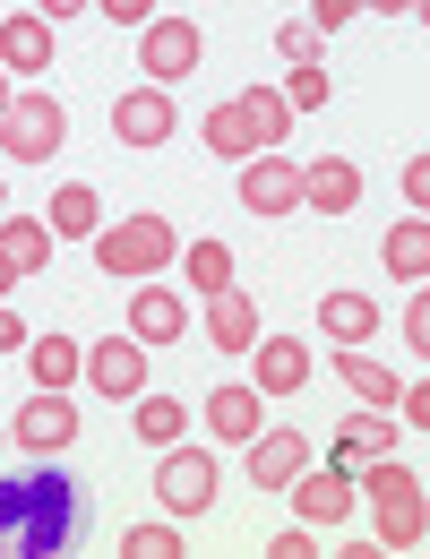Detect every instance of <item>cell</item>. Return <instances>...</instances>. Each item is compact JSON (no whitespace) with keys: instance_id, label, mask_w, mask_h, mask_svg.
<instances>
[{"instance_id":"cell-12","label":"cell","mask_w":430,"mask_h":559,"mask_svg":"<svg viewBox=\"0 0 430 559\" xmlns=\"http://www.w3.org/2000/svg\"><path fill=\"white\" fill-rule=\"evenodd\" d=\"M285 490H292V508H301V525H345V516L361 508V490H354L345 465H327V474H310V465H301Z\"/></svg>"},{"instance_id":"cell-19","label":"cell","mask_w":430,"mask_h":559,"mask_svg":"<svg viewBox=\"0 0 430 559\" xmlns=\"http://www.w3.org/2000/svg\"><path fill=\"white\" fill-rule=\"evenodd\" d=\"M95 224H104V199H95L86 181H61V190L44 199V233H52V241H86Z\"/></svg>"},{"instance_id":"cell-33","label":"cell","mask_w":430,"mask_h":559,"mask_svg":"<svg viewBox=\"0 0 430 559\" xmlns=\"http://www.w3.org/2000/svg\"><path fill=\"white\" fill-rule=\"evenodd\" d=\"M319 551V525H285L276 543H267V559H310Z\"/></svg>"},{"instance_id":"cell-35","label":"cell","mask_w":430,"mask_h":559,"mask_svg":"<svg viewBox=\"0 0 430 559\" xmlns=\"http://www.w3.org/2000/svg\"><path fill=\"white\" fill-rule=\"evenodd\" d=\"M95 9H104L112 26H146V17H155V0H95Z\"/></svg>"},{"instance_id":"cell-42","label":"cell","mask_w":430,"mask_h":559,"mask_svg":"<svg viewBox=\"0 0 430 559\" xmlns=\"http://www.w3.org/2000/svg\"><path fill=\"white\" fill-rule=\"evenodd\" d=\"M9 95H17V86H9V70H0V112H9Z\"/></svg>"},{"instance_id":"cell-41","label":"cell","mask_w":430,"mask_h":559,"mask_svg":"<svg viewBox=\"0 0 430 559\" xmlns=\"http://www.w3.org/2000/svg\"><path fill=\"white\" fill-rule=\"evenodd\" d=\"M17 284H26V276H17V267H9V259H0V301H9V293H17Z\"/></svg>"},{"instance_id":"cell-16","label":"cell","mask_w":430,"mask_h":559,"mask_svg":"<svg viewBox=\"0 0 430 559\" xmlns=\"http://www.w3.org/2000/svg\"><path fill=\"white\" fill-rule=\"evenodd\" d=\"M361 199V164L354 155H319V164H301V207L310 215H345Z\"/></svg>"},{"instance_id":"cell-27","label":"cell","mask_w":430,"mask_h":559,"mask_svg":"<svg viewBox=\"0 0 430 559\" xmlns=\"http://www.w3.org/2000/svg\"><path fill=\"white\" fill-rule=\"evenodd\" d=\"M77 353H86V345H70V336H26V370H35V388H70V379H77Z\"/></svg>"},{"instance_id":"cell-37","label":"cell","mask_w":430,"mask_h":559,"mask_svg":"<svg viewBox=\"0 0 430 559\" xmlns=\"http://www.w3.org/2000/svg\"><path fill=\"white\" fill-rule=\"evenodd\" d=\"M0 353H26V319H17L9 301H0Z\"/></svg>"},{"instance_id":"cell-29","label":"cell","mask_w":430,"mask_h":559,"mask_svg":"<svg viewBox=\"0 0 430 559\" xmlns=\"http://www.w3.org/2000/svg\"><path fill=\"white\" fill-rule=\"evenodd\" d=\"M224 284H232V250H224V241H190V293L207 301Z\"/></svg>"},{"instance_id":"cell-32","label":"cell","mask_w":430,"mask_h":559,"mask_svg":"<svg viewBox=\"0 0 430 559\" xmlns=\"http://www.w3.org/2000/svg\"><path fill=\"white\" fill-rule=\"evenodd\" d=\"M276 52H285V61H319V26H310V17L276 26Z\"/></svg>"},{"instance_id":"cell-6","label":"cell","mask_w":430,"mask_h":559,"mask_svg":"<svg viewBox=\"0 0 430 559\" xmlns=\"http://www.w3.org/2000/svg\"><path fill=\"white\" fill-rule=\"evenodd\" d=\"M199 61H207V35H199L190 17H146V26H139V70H146V86H181Z\"/></svg>"},{"instance_id":"cell-9","label":"cell","mask_w":430,"mask_h":559,"mask_svg":"<svg viewBox=\"0 0 430 559\" xmlns=\"http://www.w3.org/2000/svg\"><path fill=\"white\" fill-rule=\"evenodd\" d=\"M9 439L26 448V456H61L77 439V405H70V388H35V405L9 421Z\"/></svg>"},{"instance_id":"cell-13","label":"cell","mask_w":430,"mask_h":559,"mask_svg":"<svg viewBox=\"0 0 430 559\" xmlns=\"http://www.w3.org/2000/svg\"><path fill=\"white\" fill-rule=\"evenodd\" d=\"M112 139L121 146H164L172 139V86H130V95H112Z\"/></svg>"},{"instance_id":"cell-38","label":"cell","mask_w":430,"mask_h":559,"mask_svg":"<svg viewBox=\"0 0 430 559\" xmlns=\"http://www.w3.org/2000/svg\"><path fill=\"white\" fill-rule=\"evenodd\" d=\"M405 345H414V353L430 345V301H414V310H405Z\"/></svg>"},{"instance_id":"cell-20","label":"cell","mask_w":430,"mask_h":559,"mask_svg":"<svg viewBox=\"0 0 430 559\" xmlns=\"http://www.w3.org/2000/svg\"><path fill=\"white\" fill-rule=\"evenodd\" d=\"M0 259H9L17 276H44V267H52V233H44V215H9V207H0Z\"/></svg>"},{"instance_id":"cell-22","label":"cell","mask_w":430,"mask_h":559,"mask_svg":"<svg viewBox=\"0 0 430 559\" xmlns=\"http://www.w3.org/2000/svg\"><path fill=\"white\" fill-rule=\"evenodd\" d=\"M387 448H396V414H379V405L336 430V465H345V474H354V465H370V456H387Z\"/></svg>"},{"instance_id":"cell-21","label":"cell","mask_w":430,"mask_h":559,"mask_svg":"<svg viewBox=\"0 0 430 559\" xmlns=\"http://www.w3.org/2000/svg\"><path fill=\"white\" fill-rule=\"evenodd\" d=\"M319 328H327V345H370L379 336V301L370 293H327L319 301Z\"/></svg>"},{"instance_id":"cell-1","label":"cell","mask_w":430,"mask_h":559,"mask_svg":"<svg viewBox=\"0 0 430 559\" xmlns=\"http://www.w3.org/2000/svg\"><path fill=\"white\" fill-rule=\"evenodd\" d=\"M77 525H86V499H77V483L52 465V456L0 483V551L52 559V551H70V543H77Z\"/></svg>"},{"instance_id":"cell-15","label":"cell","mask_w":430,"mask_h":559,"mask_svg":"<svg viewBox=\"0 0 430 559\" xmlns=\"http://www.w3.org/2000/svg\"><path fill=\"white\" fill-rule=\"evenodd\" d=\"M250 361H259V379H250V388H259L267 405L310 388V345H301V336H259V345H250Z\"/></svg>"},{"instance_id":"cell-36","label":"cell","mask_w":430,"mask_h":559,"mask_svg":"<svg viewBox=\"0 0 430 559\" xmlns=\"http://www.w3.org/2000/svg\"><path fill=\"white\" fill-rule=\"evenodd\" d=\"M430 199V155H414V164H405V207H422Z\"/></svg>"},{"instance_id":"cell-7","label":"cell","mask_w":430,"mask_h":559,"mask_svg":"<svg viewBox=\"0 0 430 559\" xmlns=\"http://www.w3.org/2000/svg\"><path fill=\"white\" fill-rule=\"evenodd\" d=\"M241 207H250V215H292V207H301V164H292L285 146L241 155Z\"/></svg>"},{"instance_id":"cell-18","label":"cell","mask_w":430,"mask_h":559,"mask_svg":"<svg viewBox=\"0 0 430 559\" xmlns=\"http://www.w3.org/2000/svg\"><path fill=\"white\" fill-rule=\"evenodd\" d=\"M301 465H310V439H301V430H259V439H250V483L259 490H285Z\"/></svg>"},{"instance_id":"cell-2","label":"cell","mask_w":430,"mask_h":559,"mask_svg":"<svg viewBox=\"0 0 430 559\" xmlns=\"http://www.w3.org/2000/svg\"><path fill=\"white\" fill-rule=\"evenodd\" d=\"M361 483H370V508H379V543L387 551H422L430 534V499H422V474L387 448V456H370V465H354Z\"/></svg>"},{"instance_id":"cell-24","label":"cell","mask_w":430,"mask_h":559,"mask_svg":"<svg viewBox=\"0 0 430 559\" xmlns=\"http://www.w3.org/2000/svg\"><path fill=\"white\" fill-rule=\"evenodd\" d=\"M336 379L354 388L361 405H379V414L396 405V370H387V361H370V353H361V345H336Z\"/></svg>"},{"instance_id":"cell-44","label":"cell","mask_w":430,"mask_h":559,"mask_svg":"<svg viewBox=\"0 0 430 559\" xmlns=\"http://www.w3.org/2000/svg\"><path fill=\"white\" fill-rule=\"evenodd\" d=\"M0 439H9V430H0Z\"/></svg>"},{"instance_id":"cell-40","label":"cell","mask_w":430,"mask_h":559,"mask_svg":"<svg viewBox=\"0 0 430 559\" xmlns=\"http://www.w3.org/2000/svg\"><path fill=\"white\" fill-rule=\"evenodd\" d=\"M77 9H95V0H44V17L61 26V17H77Z\"/></svg>"},{"instance_id":"cell-31","label":"cell","mask_w":430,"mask_h":559,"mask_svg":"<svg viewBox=\"0 0 430 559\" xmlns=\"http://www.w3.org/2000/svg\"><path fill=\"white\" fill-rule=\"evenodd\" d=\"M121 551H130V559H172V551H181V534H172V525H130Z\"/></svg>"},{"instance_id":"cell-4","label":"cell","mask_w":430,"mask_h":559,"mask_svg":"<svg viewBox=\"0 0 430 559\" xmlns=\"http://www.w3.org/2000/svg\"><path fill=\"white\" fill-rule=\"evenodd\" d=\"M61 139H70V112H61L52 86L9 95V112H0V146H9V164H52V146H61Z\"/></svg>"},{"instance_id":"cell-30","label":"cell","mask_w":430,"mask_h":559,"mask_svg":"<svg viewBox=\"0 0 430 559\" xmlns=\"http://www.w3.org/2000/svg\"><path fill=\"white\" fill-rule=\"evenodd\" d=\"M276 95H285L292 112H319V104L336 95V78L319 70V61H292V78H285V86H276Z\"/></svg>"},{"instance_id":"cell-5","label":"cell","mask_w":430,"mask_h":559,"mask_svg":"<svg viewBox=\"0 0 430 559\" xmlns=\"http://www.w3.org/2000/svg\"><path fill=\"white\" fill-rule=\"evenodd\" d=\"M215 448H190V439H172V448H155V499L172 508V516H207L215 508Z\"/></svg>"},{"instance_id":"cell-8","label":"cell","mask_w":430,"mask_h":559,"mask_svg":"<svg viewBox=\"0 0 430 559\" xmlns=\"http://www.w3.org/2000/svg\"><path fill=\"white\" fill-rule=\"evenodd\" d=\"M77 379H86L95 396L130 405V396L146 388V345H139V336H104V345H86V353H77Z\"/></svg>"},{"instance_id":"cell-3","label":"cell","mask_w":430,"mask_h":559,"mask_svg":"<svg viewBox=\"0 0 430 559\" xmlns=\"http://www.w3.org/2000/svg\"><path fill=\"white\" fill-rule=\"evenodd\" d=\"M86 241H95V267H104V276H164V267L181 259V233H172L164 215H121V224H95Z\"/></svg>"},{"instance_id":"cell-11","label":"cell","mask_w":430,"mask_h":559,"mask_svg":"<svg viewBox=\"0 0 430 559\" xmlns=\"http://www.w3.org/2000/svg\"><path fill=\"white\" fill-rule=\"evenodd\" d=\"M199 414H207V430L224 439V448H250V439L267 430V396H259L250 379H224V388H207Z\"/></svg>"},{"instance_id":"cell-26","label":"cell","mask_w":430,"mask_h":559,"mask_svg":"<svg viewBox=\"0 0 430 559\" xmlns=\"http://www.w3.org/2000/svg\"><path fill=\"white\" fill-rule=\"evenodd\" d=\"M199 139H207V155H224V164H241V155H259V130H250V112H241V95H232V104H215L207 121H199Z\"/></svg>"},{"instance_id":"cell-34","label":"cell","mask_w":430,"mask_h":559,"mask_svg":"<svg viewBox=\"0 0 430 559\" xmlns=\"http://www.w3.org/2000/svg\"><path fill=\"white\" fill-rule=\"evenodd\" d=\"M361 17V0H310V26H319V35H336V26H354Z\"/></svg>"},{"instance_id":"cell-43","label":"cell","mask_w":430,"mask_h":559,"mask_svg":"<svg viewBox=\"0 0 430 559\" xmlns=\"http://www.w3.org/2000/svg\"><path fill=\"white\" fill-rule=\"evenodd\" d=\"M0 207H9V181H0Z\"/></svg>"},{"instance_id":"cell-14","label":"cell","mask_w":430,"mask_h":559,"mask_svg":"<svg viewBox=\"0 0 430 559\" xmlns=\"http://www.w3.org/2000/svg\"><path fill=\"white\" fill-rule=\"evenodd\" d=\"M0 70L9 78H44L52 70V17H44V9H17V17L0 9Z\"/></svg>"},{"instance_id":"cell-23","label":"cell","mask_w":430,"mask_h":559,"mask_svg":"<svg viewBox=\"0 0 430 559\" xmlns=\"http://www.w3.org/2000/svg\"><path fill=\"white\" fill-rule=\"evenodd\" d=\"M130 421H139L146 448H172V439H190V405H181V396H155V388H139V396H130Z\"/></svg>"},{"instance_id":"cell-28","label":"cell","mask_w":430,"mask_h":559,"mask_svg":"<svg viewBox=\"0 0 430 559\" xmlns=\"http://www.w3.org/2000/svg\"><path fill=\"white\" fill-rule=\"evenodd\" d=\"M241 112H250V130H259V146H276V139L292 130V104L276 95V86H250V95H241Z\"/></svg>"},{"instance_id":"cell-17","label":"cell","mask_w":430,"mask_h":559,"mask_svg":"<svg viewBox=\"0 0 430 559\" xmlns=\"http://www.w3.org/2000/svg\"><path fill=\"white\" fill-rule=\"evenodd\" d=\"M207 345L215 353H250V345H259V301H250L241 284L207 293Z\"/></svg>"},{"instance_id":"cell-25","label":"cell","mask_w":430,"mask_h":559,"mask_svg":"<svg viewBox=\"0 0 430 559\" xmlns=\"http://www.w3.org/2000/svg\"><path fill=\"white\" fill-rule=\"evenodd\" d=\"M379 259H387V276H396V284H422L430 276V224H422V215H405V224L379 241Z\"/></svg>"},{"instance_id":"cell-10","label":"cell","mask_w":430,"mask_h":559,"mask_svg":"<svg viewBox=\"0 0 430 559\" xmlns=\"http://www.w3.org/2000/svg\"><path fill=\"white\" fill-rule=\"evenodd\" d=\"M130 336L139 345H181L190 336V301L164 276H139V293H130Z\"/></svg>"},{"instance_id":"cell-39","label":"cell","mask_w":430,"mask_h":559,"mask_svg":"<svg viewBox=\"0 0 430 559\" xmlns=\"http://www.w3.org/2000/svg\"><path fill=\"white\" fill-rule=\"evenodd\" d=\"M361 9H379V17H422V0H361Z\"/></svg>"}]
</instances>
